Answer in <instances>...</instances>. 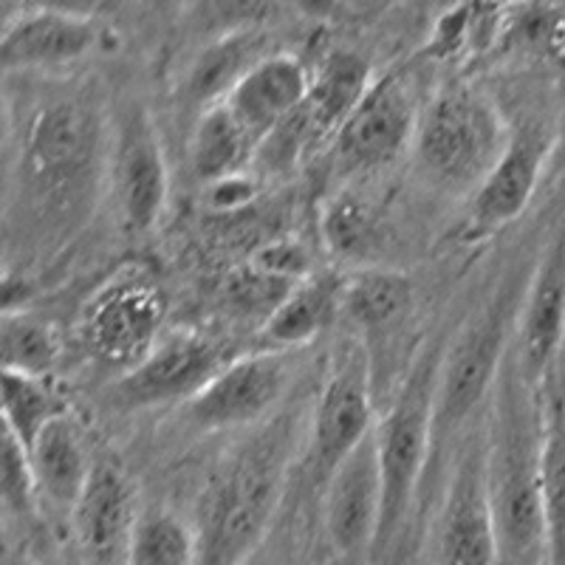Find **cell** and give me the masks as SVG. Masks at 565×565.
Instances as JSON below:
<instances>
[{
    "mask_svg": "<svg viewBox=\"0 0 565 565\" xmlns=\"http://www.w3.org/2000/svg\"><path fill=\"white\" fill-rule=\"evenodd\" d=\"M543 450L546 393L523 376L512 345L489 398L487 427L498 565H543L548 559Z\"/></svg>",
    "mask_w": 565,
    "mask_h": 565,
    "instance_id": "6da1fadb",
    "label": "cell"
},
{
    "mask_svg": "<svg viewBox=\"0 0 565 565\" xmlns=\"http://www.w3.org/2000/svg\"><path fill=\"white\" fill-rule=\"evenodd\" d=\"M289 456L291 424L277 418L226 461L201 503L195 565H249L280 501Z\"/></svg>",
    "mask_w": 565,
    "mask_h": 565,
    "instance_id": "7a4b0ae2",
    "label": "cell"
},
{
    "mask_svg": "<svg viewBox=\"0 0 565 565\" xmlns=\"http://www.w3.org/2000/svg\"><path fill=\"white\" fill-rule=\"evenodd\" d=\"M512 128L501 108L472 85H450L424 105L413 159L441 193L476 195L503 159Z\"/></svg>",
    "mask_w": 565,
    "mask_h": 565,
    "instance_id": "3957f363",
    "label": "cell"
},
{
    "mask_svg": "<svg viewBox=\"0 0 565 565\" xmlns=\"http://www.w3.org/2000/svg\"><path fill=\"white\" fill-rule=\"evenodd\" d=\"M523 289L512 277L501 280L478 315L467 320L450 348L444 351L436 385V424H433V463L452 444L469 416L492 398L509 351L514 345Z\"/></svg>",
    "mask_w": 565,
    "mask_h": 565,
    "instance_id": "277c9868",
    "label": "cell"
},
{
    "mask_svg": "<svg viewBox=\"0 0 565 565\" xmlns=\"http://www.w3.org/2000/svg\"><path fill=\"white\" fill-rule=\"evenodd\" d=\"M103 159V125L79 99H57L38 110L20 148V168L34 201L49 212L79 206Z\"/></svg>",
    "mask_w": 565,
    "mask_h": 565,
    "instance_id": "5b68a950",
    "label": "cell"
},
{
    "mask_svg": "<svg viewBox=\"0 0 565 565\" xmlns=\"http://www.w3.org/2000/svg\"><path fill=\"white\" fill-rule=\"evenodd\" d=\"M441 351L427 348L398 387L387 416L376 424L382 478H385V512L380 543L391 540L411 507L424 472L433 463V424H436V385ZM376 543V546H380Z\"/></svg>",
    "mask_w": 565,
    "mask_h": 565,
    "instance_id": "8992f818",
    "label": "cell"
},
{
    "mask_svg": "<svg viewBox=\"0 0 565 565\" xmlns=\"http://www.w3.org/2000/svg\"><path fill=\"white\" fill-rule=\"evenodd\" d=\"M168 295L148 269H119L94 291L79 317V342L94 362L125 376L164 337Z\"/></svg>",
    "mask_w": 565,
    "mask_h": 565,
    "instance_id": "52a82bcc",
    "label": "cell"
},
{
    "mask_svg": "<svg viewBox=\"0 0 565 565\" xmlns=\"http://www.w3.org/2000/svg\"><path fill=\"white\" fill-rule=\"evenodd\" d=\"M422 110L413 79L407 74L396 71L385 79H376L360 108L337 130V173L351 179V175H367L391 168L393 161L413 150Z\"/></svg>",
    "mask_w": 565,
    "mask_h": 565,
    "instance_id": "ba28073f",
    "label": "cell"
},
{
    "mask_svg": "<svg viewBox=\"0 0 565 565\" xmlns=\"http://www.w3.org/2000/svg\"><path fill=\"white\" fill-rule=\"evenodd\" d=\"M436 565H498L492 494L487 476V433L458 452L436 518Z\"/></svg>",
    "mask_w": 565,
    "mask_h": 565,
    "instance_id": "9c48e42d",
    "label": "cell"
},
{
    "mask_svg": "<svg viewBox=\"0 0 565 565\" xmlns=\"http://www.w3.org/2000/svg\"><path fill=\"white\" fill-rule=\"evenodd\" d=\"M110 175L125 230L136 235L153 230L168 204L170 179L153 116L139 103H130L116 116Z\"/></svg>",
    "mask_w": 565,
    "mask_h": 565,
    "instance_id": "30bf717a",
    "label": "cell"
},
{
    "mask_svg": "<svg viewBox=\"0 0 565 565\" xmlns=\"http://www.w3.org/2000/svg\"><path fill=\"white\" fill-rule=\"evenodd\" d=\"M291 351H257L235 356L224 371L186 402V416L204 433L264 422L291 385Z\"/></svg>",
    "mask_w": 565,
    "mask_h": 565,
    "instance_id": "8fae6325",
    "label": "cell"
},
{
    "mask_svg": "<svg viewBox=\"0 0 565 565\" xmlns=\"http://www.w3.org/2000/svg\"><path fill=\"white\" fill-rule=\"evenodd\" d=\"M230 362L232 356L226 353V348L204 334L184 331V334L161 337L148 360L119 376L114 398L130 411L179 402V398L190 402Z\"/></svg>",
    "mask_w": 565,
    "mask_h": 565,
    "instance_id": "7c38bea8",
    "label": "cell"
},
{
    "mask_svg": "<svg viewBox=\"0 0 565 565\" xmlns=\"http://www.w3.org/2000/svg\"><path fill=\"white\" fill-rule=\"evenodd\" d=\"M373 430L376 422H373L371 362L365 348H345L322 385L315 407V424H311L315 433L311 458L322 483L334 472L337 463L351 456Z\"/></svg>",
    "mask_w": 565,
    "mask_h": 565,
    "instance_id": "4fadbf2b",
    "label": "cell"
},
{
    "mask_svg": "<svg viewBox=\"0 0 565 565\" xmlns=\"http://www.w3.org/2000/svg\"><path fill=\"white\" fill-rule=\"evenodd\" d=\"M565 328V212L554 226L552 238L540 249L523 289L514 356L523 376L546 393L548 373L557 356Z\"/></svg>",
    "mask_w": 565,
    "mask_h": 565,
    "instance_id": "5bb4252c",
    "label": "cell"
},
{
    "mask_svg": "<svg viewBox=\"0 0 565 565\" xmlns=\"http://www.w3.org/2000/svg\"><path fill=\"white\" fill-rule=\"evenodd\" d=\"M382 512H385V478H382L376 430L342 458L326 481L322 518L331 546L342 557L365 554L380 543Z\"/></svg>",
    "mask_w": 565,
    "mask_h": 565,
    "instance_id": "9a60e30c",
    "label": "cell"
},
{
    "mask_svg": "<svg viewBox=\"0 0 565 565\" xmlns=\"http://www.w3.org/2000/svg\"><path fill=\"white\" fill-rule=\"evenodd\" d=\"M554 130L540 122H526L512 130L509 148L498 168L489 173L481 190L472 195L467 218V238L481 241L494 235L523 215L537 186L546 181V161Z\"/></svg>",
    "mask_w": 565,
    "mask_h": 565,
    "instance_id": "2e32d148",
    "label": "cell"
},
{
    "mask_svg": "<svg viewBox=\"0 0 565 565\" xmlns=\"http://www.w3.org/2000/svg\"><path fill=\"white\" fill-rule=\"evenodd\" d=\"M103 40L94 18L54 7L23 9L0 34V65L7 71H43L88 57Z\"/></svg>",
    "mask_w": 565,
    "mask_h": 565,
    "instance_id": "e0dca14e",
    "label": "cell"
},
{
    "mask_svg": "<svg viewBox=\"0 0 565 565\" xmlns=\"http://www.w3.org/2000/svg\"><path fill=\"white\" fill-rule=\"evenodd\" d=\"M74 532L88 565H128L136 521L134 483L114 461H97L90 487L74 512Z\"/></svg>",
    "mask_w": 565,
    "mask_h": 565,
    "instance_id": "ac0fdd59",
    "label": "cell"
},
{
    "mask_svg": "<svg viewBox=\"0 0 565 565\" xmlns=\"http://www.w3.org/2000/svg\"><path fill=\"white\" fill-rule=\"evenodd\" d=\"M311 74L291 54H269L241 79L224 99L226 110L238 119L255 145L300 108L309 97Z\"/></svg>",
    "mask_w": 565,
    "mask_h": 565,
    "instance_id": "d6986e66",
    "label": "cell"
},
{
    "mask_svg": "<svg viewBox=\"0 0 565 565\" xmlns=\"http://www.w3.org/2000/svg\"><path fill=\"white\" fill-rule=\"evenodd\" d=\"M26 452L38 481L40 503L74 518L97 469V463L90 461L79 424L68 413H60L54 422L45 424Z\"/></svg>",
    "mask_w": 565,
    "mask_h": 565,
    "instance_id": "ffe728a7",
    "label": "cell"
},
{
    "mask_svg": "<svg viewBox=\"0 0 565 565\" xmlns=\"http://www.w3.org/2000/svg\"><path fill=\"white\" fill-rule=\"evenodd\" d=\"M413 309V280L398 269L367 266L342 277V317L362 337L393 334Z\"/></svg>",
    "mask_w": 565,
    "mask_h": 565,
    "instance_id": "44dd1931",
    "label": "cell"
},
{
    "mask_svg": "<svg viewBox=\"0 0 565 565\" xmlns=\"http://www.w3.org/2000/svg\"><path fill=\"white\" fill-rule=\"evenodd\" d=\"M337 317H342V277L315 271L297 282L295 291L260 328V337L271 351H297L334 326Z\"/></svg>",
    "mask_w": 565,
    "mask_h": 565,
    "instance_id": "7402d4cb",
    "label": "cell"
},
{
    "mask_svg": "<svg viewBox=\"0 0 565 565\" xmlns=\"http://www.w3.org/2000/svg\"><path fill=\"white\" fill-rule=\"evenodd\" d=\"M257 145L249 139L238 119L224 103L201 110L190 136V168L201 184L212 186L218 181L241 175L255 159Z\"/></svg>",
    "mask_w": 565,
    "mask_h": 565,
    "instance_id": "603a6c76",
    "label": "cell"
},
{
    "mask_svg": "<svg viewBox=\"0 0 565 565\" xmlns=\"http://www.w3.org/2000/svg\"><path fill=\"white\" fill-rule=\"evenodd\" d=\"M373 83L376 79L371 77V65L362 60V54L340 49L322 57V63L311 74V88L306 97V105L315 114L322 134L337 136L348 116L360 108Z\"/></svg>",
    "mask_w": 565,
    "mask_h": 565,
    "instance_id": "cb8c5ba5",
    "label": "cell"
},
{
    "mask_svg": "<svg viewBox=\"0 0 565 565\" xmlns=\"http://www.w3.org/2000/svg\"><path fill=\"white\" fill-rule=\"evenodd\" d=\"M320 235L322 246H326L337 260L360 266V269L376 266L373 260L380 257L382 244H385V232H382L380 218H376L371 206H367L360 195H353L351 190H337V193L322 204Z\"/></svg>",
    "mask_w": 565,
    "mask_h": 565,
    "instance_id": "d4e9b609",
    "label": "cell"
},
{
    "mask_svg": "<svg viewBox=\"0 0 565 565\" xmlns=\"http://www.w3.org/2000/svg\"><path fill=\"white\" fill-rule=\"evenodd\" d=\"M269 54L271 52H266V43L257 34L224 38L221 43L212 45L210 52L201 54L195 68L190 71V79H186V94L201 110L224 103L230 90Z\"/></svg>",
    "mask_w": 565,
    "mask_h": 565,
    "instance_id": "484cf974",
    "label": "cell"
},
{
    "mask_svg": "<svg viewBox=\"0 0 565 565\" xmlns=\"http://www.w3.org/2000/svg\"><path fill=\"white\" fill-rule=\"evenodd\" d=\"M60 337L49 322L26 315V311H3L0 317V360L3 371L26 373L45 380L57 367Z\"/></svg>",
    "mask_w": 565,
    "mask_h": 565,
    "instance_id": "4316f807",
    "label": "cell"
},
{
    "mask_svg": "<svg viewBox=\"0 0 565 565\" xmlns=\"http://www.w3.org/2000/svg\"><path fill=\"white\" fill-rule=\"evenodd\" d=\"M199 537L179 514L164 507L139 512L128 565H195Z\"/></svg>",
    "mask_w": 565,
    "mask_h": 565,
    "instance_id": "83f0119b",
    "label": "cell"
},
{
    "mask_svg": "<svg viewBox=\"0 0 565 565\" xmlns=\"http://www.w3.org/2000/svg\"><path fill=\"white\" fill-rule=\"evenodd\" d=\"M295 280H286V277L257 266L255 260H246L244 266L226 275L221 300H224L226 311L235 315V320L257 322L264 328L271 315L280 309L282 300L295 291Z\"/></svg>",
    "mask_w": 565,
    "mask_h": 565,
    "instance_id": "f1b7e54d",
    "label": "cell"
},
{
    "mask_svg": "<svg viewBox=\"0 0 565 565\" xmlns=\"http://www.w3.org/2000/svg\"><path fill=\"white\" fill-rule=\"evenodd\" d=\"M0 391H3V430L12 433L23 447H32L45 424L65 413L52 387L40 376L3 371Z\"/></svg>",
    "mask_w": 565,
    "mask_h": 565,
    "instance_id": "f546056e",
    "label": "cell"
},
{
    "mask_svg": "<svg viewBox=\"0 0 565 565\" xmlns=\"http://www.w3.org/2000/svg\"><path fill=\"white\" fill-rule=\"evenodd\" d=\"M322 139H326V134H322V128L317 125L309 105L302 103L300 108L291 110V114L286 116L260 145H257L255 159H252V168H255L257 179H280V175H289L302 159H309V153Z\"/></svg>",
    "mask_w": 565,
    "mask_h": 565,
    "instance_id": "4dcf8cb0",
    "label": "cell"
},
{
    "mask_svg": "<svg viewBox=\"0 0 565 565\" xmlns=\"http://www.w3.org/2000/svg\"><path fill=\"white\" fill-rule=\"evenodd\" d=\"M3 503L18 518H32L40 507L38 481L26 447L7 430H3Z\"/></svg>",
    "mask_w": 565,
    "mask_h": 565,
    "instance_id": "1f68e13d",
    "label": "cell"
},
{
    "mask_svg": "<svg viewBox=\"0 0 565 565\" xmlns=\"http://www.w3.org/2000/svg\"><path fill=\"white\" fill-rule=\"evenodd\" d=\"M249 260H255L257 266H264V269L275 271V275L295 282H302L306 277L315 275V271H311V264H315V260H311V252L295 238L269 241V244L260 246Z\"/></svg>",
    "mask_w": 565,
    "mask_h": 565,
    "instance_id": "d6a6232c",
    "label": "cell"
},
{
    "mask_svg": "<svg viewBox=\"0 0 565 565\" xmlns=\"http://www.w3.org/2000/svg\"><path fill=\"white\" fill-rule=\"evenodd\" d=\"M257 175L255 179H246L244 173L241 175H232V179L218 181V184L210 186V199L212 204L218 206V210H232V206H241V204H249V199L255 195V186H257Z\"/></svg>",
    "mask_w": 565,
    "mask_h": 565,
    "instance_id": "836d02e7",
    "label": "cell"
},
{
    "mask_svg": "<svg viewBox=\"0 0 565 565\" xmlns=\"http://www.w3.org/2000/svg\"><path fill=\"white\" fill-rule=\"evenodd\" d=\"M546 396L565 407V328H563V340H559V348H557V356H554L552 373H548Z\"/></svg>",
    "mask_w": 565,
    "mask_h": 565,
    "instance_id": "e575fe53",
    "label": "cell"
},
{
    "mask_svg": "<svg viewBox=\"0 0 565 565\" xmlns=\"http://www.w3.org/2000/svg\"><path fill=\"white\" fill-rule=\"evenodd\" d=\"M548 179H565V114L557 128H554L552 150H548L546 161V181Z\"/></svg>",
    "mask_w": 565,
    "mask_h": 565,
    "instance_id": "d590c367",
    "label": "cell"
},
{
    "mask_svg": "<svg viewBox=\"0 0 565 565\" xmlns=\"http://www.w3.org/2000/svg\"><path fill=\"white\" fill-rule=\"evenodd\" d=\"M9 565H43V563H34V559H23V557H20V559H12V563H9Z\"/></svg>",
    "mask_w": 565,
    "mask_h": 565,
    "instance_id": "8d00e7d4",
    "label": "cell"
}]
</instances>
